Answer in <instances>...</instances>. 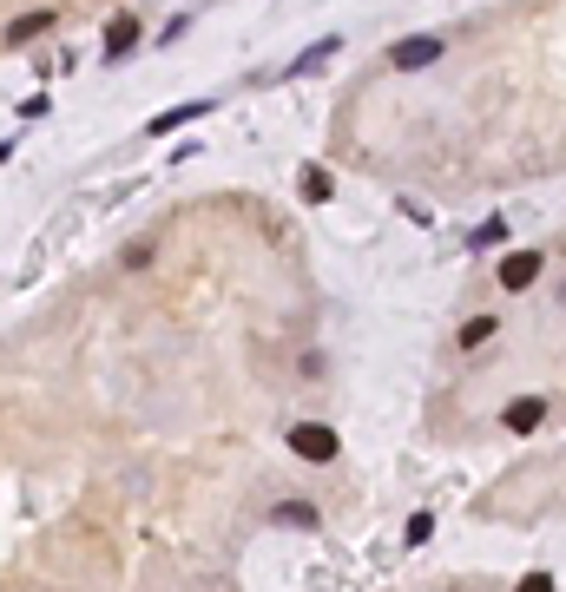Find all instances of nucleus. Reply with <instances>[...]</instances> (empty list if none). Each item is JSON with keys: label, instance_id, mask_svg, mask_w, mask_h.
<instances>
[{"label": "nucleus", "instance_id": "nucleus-11", "mask_svg": "<svg viewBox=\"0 0 566 592\" xmlns=\"http://www.w3.org/2000/svg\"><path fill=\"white\" fill-rule=\"evenodd\" d=\"M277 520H283V527H316L323 514H316L310 500H283V507H277Z\"/></svg>", "mask_w": 566, "mask_h": 592}, {"label": "nucleus", "instance_id": "nucleus-2", "mask_svg": "<svg viewBox=\"0 0 566 592\" xmlns=\"http://www.w3.org/2000/svg\"><path fill=\"white\" fill-rule=\"evenodd\" d=\"M441 47H448L441 33H415V40H395V47H389V66H395V73H422V66H435V60H441Z\"/></svg>", "mask_w": 566, "mask_h": 592}, {"label": "nucleus", "instance_id": "nucleus-3", "mask_svg": "<svg viewBox=\"0 0 566 592\" xmlns=\"http://www.w3.org/2000/svg\"><path fill=\"white\" fill-rule=\"evenodd\" d=\"M540 264H547L540 250H514V257L501 264V290H534V283H540Z\"/></svg>", "mask_w": 566, "mask_h": 592}, {"label": "nucleus", "instance_id": "nucleus-14", "mask_svg": "<svg viewBox=\"0 0 566 592\" xmlns=\"http://www.w3.org/2000/svg\"><path fill=\"white\" fill-rule=\"evenodd\" d=\"M514 592H553V579H547V573H527V579H520Z\"/></svg>", "mask_w": 566, "mask_h": 592}, {"label": "nucleus", "instance_id": "nucleus-8", "mask_svg": "<svg viewBox=\"0 0 566 592\" xmlns=\"http://www.w3.org/2000/svg\"><path fill=\"white\" fill-rule=\"evenodd\" d=\"M297 191H303V204H330L336 178L323 172V165H303V172H297Z\"/></svg>", "mask_w": 566, "mask_h": 592}, {"label": "nucleus", "instance_id": "nucleus-10", "mask_svg": "<svg viewBox=\"0 0 566 592\" xmlns=\"http://www.w3.org/2000/svg\"><path fill=\"white\" fill-rule=\"evenodd\" d=\"M494 316H468V323H461V349H481V343H494Z\"/></svg>", "mask_w": 566, "mask_h": 592}, {"label": "nucleus", "instance_id": "nucleus-6", "mask_svg": "<svg viewBox=\"0 0 566 592\" xmlns=\"http://www.w3.org/2000/svg\"><path fill=\"white\" fill-rule=\"evenodd\" d=\"M540 421H547V402H540V395H520V402L507 408V428H514V435H534Z\"/></svg>", "mask_w": 566, "mask_h": 592}, {"label": "nucleus", "instance_id": "nucleus-5", "mask_svg": "<svg viewBox=\"0 0 566 592\" xmlns=\"http://www.w3.org/2000/svg\"><path fill=\"white\" fill-rule=\"evenodd\" d=\"M211 112V99H191V106H172V112H158L152 125H145V132H152V139H172L178 125H191V119H205Z\"/></svg>", "mask_w": 566, "mask_h": 592}, {"label": "nucleus", "instance_id": "nucleus-13", "mask_svg": "<svg viewBox=\"0 0 566 592\" xmlns=\"http://www.w3.org/2000/svg\"><path fill=\"white\" fill-rule=\"evenodd\" d=\"M501 237H507V224H501V218H488V224H481V231H474V244L488 250V244H501Z\"/></svg>", "mask_w": 566, "mask_h": 592}, {"label": "nucleus", "instance_id": "nucleus-1", "mask_svg": "<svg viewBox=\"0 0 566 592\" xmlns=\"http://www.w3.org/2000/svg\"><path fill=\"white\" fill-rule=\"evenodd\" d=\"M290 454H303V461L323 468V461L343 454V441H336V428H323V421H297V428H290Z\"/></svg>", "mask_w": 566, "mask_h": 592}, {"label": "nucleus", "instance_id": "nucleus-9", "mask_svg": "<svg viewBox=\"0 0 566 592\" xmlns=\"http://www.w3.org/2000/svg\"><path fill=\"white\" fill-rule=\"evenodd\" d=\"M40 33H53V14H20L14 27H7V40H14V47H33Z\"/></svg>", "mask_w": 566, "mask_h": 592}, {"label": "nucleus", "instance_id": "nucleus-12", "mask_svg": "<svg viewBox=\"0 0 566 592\" xmlns=\"http://www.w3.org/2000/svg\"><path fill=\"white\" fill-rule=\"evenodd\" d=\"M428 533H435V520H428V514H415V520H409V527H402V540H409V546H422V540H428Z\"/></svg>", "mask_w": 566, "mask_h": 592}, {"label": "nucleus", "instance_id": "nucleus-7", "mask_svg": "<svg viewBox=\"0 0 566 592\" xmlns=\"http://www.w3.org/2000/svg\"><path fill=\"white\" fill-rule=\"evenodd\" d=\"M132 47H139V20H132V14H119V20L106 27V60H126Z\"/></svg>", "mask_w": 566, "mask_h": 592}, {"label": "nucleus", "instance_id": "nucleus-4", "mask_svg": "<svg viewBox=\"0 0 566 592\" xmlns=\"http://www.w3.org/2000/svg\"><path fill=\"white\" fill-rule=\"evenodd\" d=\"M336 53H343V33H323L316 47H303L297 60H290V73H283V79H303V73H316V66H330Z\"/></svg>", "mask_w": 566, "mask_h": 592}]
</instances>
